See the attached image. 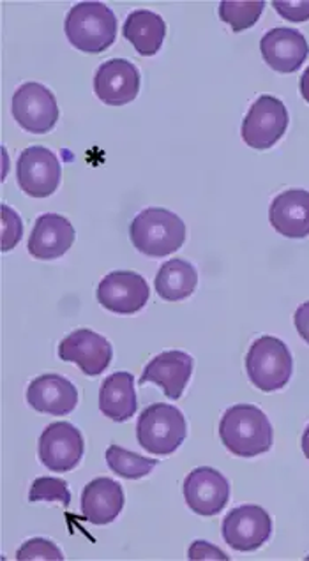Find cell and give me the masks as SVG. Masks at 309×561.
<instances>
[{"label": "cell", "mask_w": 309, "mask_h": 561, "mask_svg": "<svg viewBox=\"0 0 309 561\" xmlns=\"http://www.w3.org/2000/svg\"><path fill=\"white\" fill-rule=\"evenodd\" d=\"M190 560H230V558L213 543L198 540V542H193L190 548Z\"/></svg>", "instance_id": "f546056e"}, {"label": "cell", "mask_w": 309, "mask_h": 561, "mask_svg": "<svg viewBox=\"0 0 309 561\" xmlns=\"http://www.w3.org/2000/svg\"><path fill=\"white\" fill-rule=\"evenodd\" d=\"M260 51L268 68L277 73H296L306 62L309 45L302 32L290 27H276L264 34Z\"/></svg>", "instance_id": "9a60e30c"}, {"label": "cell", "mask_w": 309, "mask_h": 561, "mask_svg": "<svg viewBox=\"0 0 309 561\" xmlns=\"http://www.w3.org/2000/svg\"><path fill=\"white\" fill-rule=\"evenodd\" d=\"M196 285H198V274L192 263L186 260H169L161 265L156 276V291L161 299L169 302H179L192 297Z\"/></svg>", "instance_id": "603a6c76"}, {"label": "cell", "mask_w": 309, "mask_h": 561, "mask_svg": "<svg viewBox=\"0 0 309 561\" xmlns=\"http://www.w3.org/2000/svg\"><path fill=\"white\" fill-rule=\"evenodd\" d=\"M16 560H65V554L59 546L46 539H33L22 543V548L16 552Z\"/></svg>", "instance_id": "4316f807"}, {"label": "cell", "mask_w": 309, "mask_h": 561, "mask_svg": "<svg viewBox=\"0 0 309 561\" xmlns=\"http://www.w3.org/2000/svg\"><path fill=\"white\" fill-rule=\"evenodd\" d=\"M27 403L39 413L69 415L77 408L78 390L65 376H37L36 380L28 385Z\"/></svg>", "instance_id": "ac0fdd59"}, {"label": "cell", "mask_w": 309, "mask_h": 561, "mask_svg": "<svg viewBox=\"0 0 309 561\" xmlns=\"http://www.w3.org/2000/svg\"><path fill=\"white\" fill-rule=\"evenodd\" d=\"M288 127L287 106L274 95H260L242 123V140L251 149L267 150L282 140Z\"/></svg>", "instance_id": "8992f818"}, {"label": "cell", "mask_w": 309, "mask_h": 561, "mask_svg": "<svg viewBox=\"0 0 309 561\" xmlns=\"http://www.w3.org/2000/svg\"><path fill=\"white\" fill-rule=\"evenodd\" d=\"M297 332L309 344V302L300 304L294 317Z\"/></svg>", "instance_id": "4dcf8cb0"}, {"label": "cell", "mask_w": 309, "mask_h": 561, "mask_svg": "<svg viewBox=\"0 0 309 561\" xmlns=\"http://www.w3.org/2000/svg\"><path fill=\"white\" fill-rule=\"evenodd\" d=\"M219 436L228 453L239 458H255L271 450L274 431L260 408L236 404L225 412L219 424Z\"/></svg>", "instance_id": "6da1fadb"}, {"label": "cell", "mask_w": 309, "mask_h": 561, "mask_svg": "<svg viewBox=\"0 0 309 561\" xmlns=\"http://www.w3.org/2000/svg\"><path fill=\"white\" fill-rule=\"evenodd\" d=\"M129 237L141 254L163 259L181 250L186 240V225L172 210L150 207L133 219Z\"/></svg>", "instance_id": "7a4b0ae2"}, {"label": "cell", "mask_w": 309, "mask_h": 561, "mask_svg": "<svg viewBox=\"0 0 309 561\" xmlns=\"http://www.w3.org/2000/svg\"><path fill=\"white\" fill-rule=\"evenodd\" d=\"M245 371L251 383L262 392H276L290 381L294 373V358L282 340L273 335H262L251 344L245 355Z\"/></svg>", "instance_id": "277c9868"}, {"label": "cell", "mask_w": 309, "mask_h": 561, "mask_svg": "<svg viewBox=\"0 0 309 561\" xmlns=\"http://www.w3.org/2000/svg\"><path fill=\"white\" fill-rule=\"evenodd\" d=\"M265 2L250 0V2H221L219 4V19L232 27L233 32H242L253 27L259 22L260 14L264 13Z\"/></svg>", "instance_id": "d4e9b609"}, {"label": "cell", "mask_w": 309, "mask_h": 561, "mask_svg": "<svg viewBox=\"0 0 309 561\" xmlns=\"http://www.w3.org/2000/svg\"><path fill=\"white\" fill-rule=\"evenodd\" d=\"M28 502H55L60 503L62 507H69L71 503V493H69L68 482L54 477H39L34 480Z\"/></svg>", "instance_id": "484cf974"}, {"label": "cell", "mask_w": 309, "mask_h": 561, "mask_svg": "<svg viewBox=\"0 0 309 561\" xmlns=\"http://www.w3.org/2000/svg\"><path fill=\"white\" fill-rule=\"evenodd\" d=\"M137 408L135 376L131 373H114L103 381L100 390V410L110 421H129L137 413Z\"/></svg>", "instance_id": "44dd1931"}, {"label": "cell", "mask_w": 309, "mask_h": 561, "mask_svg": "<svg viewBox=\"0 0 309 561\" xmlns=\"http://www.w3.org/2000/svg\"><path fill=\"white\" fill-rule=\"evenodd\" d=\"M11 112L19 126L34 135H45L59 121V106L54 92L42 83H23L11 101Z\"/></svg>", "instance_id": "52a82bcc"}, {"label": "cell", "mask_w": 309, "mask_h": 561, "mask_svg": "<svg viewBox=\"0 0 309 561\" xmlns=\"http://www.w3.org/2000/svg\"><path fill=\"white\" fill-rule=\"evenodd\" d=\"M274 10L288 22H308L309 0H296V2H273Z\"/></svg>", "instance_id": "f1b7e54d"}, {"label": "cell", "mask_w": 309, "mask_h": 561, "mask_svg": "<svg viewBox=\"0 0 309 561\" xmlns=\"http://www.w3.org/2000/svg\"><path fill=\"white\" fill-rule=\"evenodd\" d=\"M149 295L146 277L133 271L110 272L98 286V302L117 314H135L146 308Z\"/></svg>", "instance_id": "8fae6325"}, {"label": "cell", "mask_w": 309, "mask_h": 561, "mask_svg": "<svg viewBox=\"0 0 309 561\" xmlns=\"http://www.w3.org/2000/svg\"><path fill=\"white\" fill-rule=\"evenodd\" d=\"M302 453L309 459V426L306 427L305 435H302Z\"/></svg>", "instance_id": "d6a6232c"}, {"label": "cell", "mask_w": 309, "mask_h": 561, "mask_svg": "<svg viewBox=\"0 0 309 561\" xmlns=\"http://www.w3.org/2000/svg\"><path fill=\"white\" fill-rule=\"evenodd\" d=\"M300 94H302L305 101L309 103V68L306 69L302 77H300Z\"/></svg>", "instance_id": "1f68e13d"}, {"label": "cell", "mask_w": 309, "mask_h": 561, "mask_svg": "<svg viewBox=\"0 0 309 561\" xmlns=\"http://www.w3.org/2000/svg\"><path fill=\"white\" fill-rule=\"evenodd\" d=\"M268 221L277 233L287 239L309 236V191L288 190L274 198L268 208Z\"/></svg>", "instance_id": "d6986e66"}, {"label": "cell", "mask_w": 309, "mask_h": 561, "mask_svg": "<svg viewBox=\"0 0 309 561\" xmlns=\"http://www.w3.org/2000/svg\"><path fill=\"white\" fill-rule=\"evenodd\" d=\"M106 462L115 476L129 480L144 479L160 465L156 459L144 458L140 454L131 453L118 445H110L106 450Z\"/></svg>", "instance_id": "cb8c5ba5"}, {"label": "cell", "mask_w": 309, "mask_h": 561, "mask_svg": "<svg viewBox=\"0 0 309 561\" xmlns=\"http://www.w3.org/2000/svg\"><path fill=\"white\" fill-rule=\"evenodd\" d=\"M225 542L236 551H256L273 534V520L265 508L259 505H242L233 508L221 525Z\"/></svg>", "instance_id": "30bf717a"}, {"label": "cell", "mask_w": 309, "mask_h": 561, "mask_svg": "<svg viewBox=\"0 0 309 561\" xmlns=\"http://www.w3.org/2000/svg\"><path fill=\"white\" fill-rule=\"evenodd\" d=\"M186 419L170 404L154 403L140 413L137 439L140 447L156 456H170L186 439Z\"/></svg>", "instance_id": "5b68a950"}, {"label": "cell", "mask_w": 309, "mask_h": 561, "mask_svg": "<svg viewBox=\"0 0 309 561\" xmlns=\"http://www.w3.org/2000/svg\"><path fill=\"white\" fill-rule=\"evenodd\" d=\"M94 92L110 106H124L137 100L140 92V71L126 59L101 64L94 77Z\"/></svg>", "instance_id": "5bb4252c"}, {"label": "cell", "mask_w": 309, "mask_h": 561, "mask_svg": "<svg viewBox=\"0 0 309 561\" xmlns=\"http://www.w3.org/2000/svg\"><path fill=\"white\" fill-rule=\"evenodd\" d=\"M65 31L77 50L101 54L114 45L117 19L103 2H80L66 16Z\"/></svg>", "instance_id": "3957f363"}, {"label": "cell", "mask_w": 309, "mask_h": 561, "mask_svg": "<svg viewBox=\"0 0 309 561\" xmlns=\"http://www.w3.org/2000/svg\"><path fill=\"white\" fill-rule=\"evenodd\" d=\"M184 499L187 507L198 516H218L230 500V484L224 473L209 467L193 470L184 480Z\"/></svg>", "instance_id": "4fadbf2b"}, {"label": "cell", "mask_w": 309, "mask_h": 561, "mask_svg": "<svg viewBox=\"0 0 309 561\" xmlns=\"http://www.w3.org/2000/svg\"><path fill=\"white\" fill-rule=\"evenodd\" d=\"M192 355L181 350L163 352L158 357L152 358L146 366V371L140 376V385L156 383L164 390L167 398L178 401L182 392L186 390L187 381L193 375Z\"/></svg>", "instance_id": "2e32d148"}, {"label": "cell", "mask_w": 309, "mask_h": 561, "mask_svg": "<svg viewBox=\"0 0 309 561\" xmlns=\"http://www.w3.org/2000/svg\"><path fill=\"white\" fill-rule=\"evenodd\" d=\"M123 34L138 54L152 57L160 51L167 36V23L149 10L133 11L124 23Z\"/></svg>", "instance_id": "7402d4cb"}, {"label": "cell", "mask_w": 309, "mask_h": 561, "mask_svg": "<svg viewBox=\"0 0 309 561\" xmlns=\"http://www.w3.org/2000/svg\"><path fill=\"white\" fill-rule=\"evenodd\" d=\"M75 242V228L59 214H43L36 219L28 237L27 250L36 260H55L65 256Z\"/></svg>", "instance_id": "e0dca14e"}, {"label": "cell", "mask_w": 309, "mask_h": 561, "mask_svg": "<svg viewBox=\"0 0 309 561\" xmlns=\"http://www.w3.org/2000/svg\"><path fill=\"white\" fill-rule=\"evenodd\" d=\"M59 357L65 363L77 364L83 375L98 376L108 369L114 358V348L110 341L98 332L78 329L60 341Z\"/></svg>", "instance_id": "7c38bea8"}, {"label": "cell", "mask_w": 309, "mask_h": 561, "mask_svg": "<svg viewBox=\"0 0 309 561\" xmlns=\"http://www.w3.org/2000/svg\"><path fill=\"white\" fill-rule=\"evenodd\" d=\"M60 170L59 159L46 147H28L20 154L16 163V181L20 190L33 198H46L59 190Z\"/></svg>", "instance_id": "ba28073f"}, {"label": "cell", "mask_w": 309, "mask_h": 561, "mask_svg": "<svg viewBox=\"0 0 309 561\" xmlns=\"http://www.w3.org/2000/svg\"><path fill=\"white\" fill-rule=\"evenodd\" d=\"M83 436L69 422H54L39 436V461L55 473L75 470L83 458Z\"/></svg>", "instance_id": "9c48e42d"}, {"label": "cell", "mask_w": 309, "mask_h": 561, "mask_svg": "<svg viewBox=\"0 0 309 561\" xmlns=\"http://www.w3.org/2000/svg\"><path fill=\"white\" fill-rule=\"evenodd\" d=\"M23 237V222L14 208L2 205V251L13 250Z\"/></svg>", "instance_id": "83f0119b"}, {"label": "cell", "mask_w": 309, "mask_h": 561, "mask_svg": "<svg viewBox=\"0 0 309 561\" xmlns=\"http://www.w3.org/2000/svg\"><path fill=\"white\" fill-rule=\"evenodd\" d=\"M123 508L124 491L117 480L100 477L83 488L82 514L92 525H110Z\"/></svg>", "instance_id": "ffe728a7"}]
</instances>
